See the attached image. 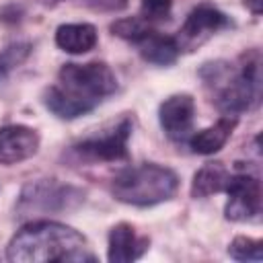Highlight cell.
<instances>
[{"label": "cell", "mask_w": 263, "mask_h": 263, "mask_svg": "<svg viewBox=\"0 0 263 263\" xmlns=\"http://www.w3.org/2000/svg\"><path fill=\"white\" fill-rule=\"evenodd\" d=\"M117 90V78L105 62L64 64L55 84L43 90V105L60 119H76L97 109Z\"/></svg>", "instance_id": "1"}, {"label": "cell", "mask_w": 263, "mask_h": 263, "mask_svg": "<svg viewBox=\"0 0 263 263\" xmlns=\"http://www.w3.org/2000/svg\"><path fill=\"white\" fill-rule=\"evenodd\" d=\"M6 257L12 263H86L97 261L86 238L60 222L35 220L25 224L8 242Z\"/></svg>", "instance_id": "2"}, {"label": "cell", "mask_w": 263, "mask_h": 263, "mask_svg": "<svg viewBox=\"0 0 263 263\" xmlns=\"http://www.w3.org/2000/svg\"><path fill=\"white\" fill-rule=\"evenodd\" d=\"M261 60L259 51H249L234 66L218 60L201 66L199 76L208 88L212 103L224 113L236 117L251 111L261 99Z\"/></svg>", "instance_id": "3"}, {"label": "cell", "mask_w": 263, "mask_h": 263, "mask_svg": "<svg viewBox=\"0 0 263 263\" xmlns=\"http://www.w3.org/2000/svg\"><path fill=\"white\" fill-rule=\"evenodd\" d=\"M177 173L156 162L127 166L119 171L111 181V193L115 199L138 208H148L171 199L177 193Z\"/></svg>", "instance_id": "4"}, {"label": "cell", "mask_w": 263, "mask_h": 263, "mask_svg": "<svg viewBox=\"0 0 263 263\" xmlns=\"http://www.w3.org/2000/svg\"><path fill=\"white\" fill-rule=\"evenodd\" d=\"M84 191L70 183H62L58 179H37L23 187L16 214L27 216H47V214H62L72 212L80 203H84Z\"/></svg>", "instance_id": "5"}, {"label": "cell", "mask_w": 263, "mask_h": 263, "mask_svg": "<svg viewBox=\"0 0 263 263\" xmlns=\"http://www.w3.org/2000/svg\"><path fill=\"white\" fill-rule=\"evenodd\" d=\"M132 136V119L123 117L113 129L101 134V136H92V138H84L80 142H76L72 146V152L88 162H117V160H125L129 156L127 152V140Z\"/></svg>", "instance_id": "6"}, {"label": "cell", "mask_w": 263, "mask_h": 263, "mask_svg": "<svg viewBox=\"0 0 263 263\" xmlns=\"http://www.w3.org/2000/svg\"><path fill=\"white\" fill-rule=\"evenodd\" d=\"M228 201L224 214L232 222H251L261 214V181L247 171L230 173L224 187Z\"/></svg>", "instance_id": "7"}, {"label": "cell", "mask_w": 263, "mask_h": 263, "mask_svg": "<svg viewBox=\"0 0 263 263\" xmlns=\"http://www.w3.org/2000/svg\"><path fill=\"white\" fill-rule=\"evenodd\" d=\"M230 25H232V21L222 10H218L212 4H199L187 14L185 23L181 25V29L177 31V35L173 39H175L179 51H193L199 45H203L210 37H214L218 31H222Z\"/></svg>", "instance_id": "8"}, {"label": "cell", "mask_w": 263, "mask_h": 263, "mask_svg": "<svg viewBox=\"0 0 263 263\" xmlns=\"http://www.w3.org/2000/svg\"><path fill=\"white\" fill-rule=\"evenodd\" d=\"M195 101L191 95H171L158 107V121L166 138L173 142H187L193 132Z\"/></svg>", "instance_id": "9"}, {"label": "cell", "mask_w": 263, "mask_h": 263, "mask_svg": "<svg viewBox=\"0 0 263 263\" xmlns=\"http://www.w3.org/2000/svg\"><path fill=\"white\" fill-rule=\"evenodd\" d=\"M39 150V134L27 125H4L0 129V164H14Z\"/></svg>", "instance_id": "10"}, {"label": "cell", "mask_w": 263, "mask_h": 263, "mask_svg": "<svg viewBox=\"0 0 263 263\" xmlns=\"http://www.w3.org/2000/svg\"><path fill=\"white\" fill-rule=\"evenodd\" d=\"M150 247L148 236H138L134 226L127 222H119L109 230V249L107 259L111 263H132L140 259Z\"/></svg>", "instance_id": "11"}, {"label": "cell", "mask_w": 263, "mask_h": 263, "mask_svg": "<svg viewBox=\"0 0 263 263\" xmlns=\"http://www.w3.org/2000/svg\"><path fill=\"white\" fill-rule=\"evenodd\" d=\"M236 123H238L236 117H232V115H222V117H220L216 123H212L210 127L191 134V136L187 138L189 148H191L195 154H201V156H208V154H214V152L222 150L224 144L228 142V138L232 136Z\"/></svg>", "instance_id": "12"}, {"label": "cell", "mask_w": 263, "mask_h": 263, "mask_svg": "<svg viewBox=\"0 0 263 263\" xmlns=\"http://www.w3.org/2000/svg\"><path fill=\"white\" fill-rule=\"evenodd\" d=\"M134 45L138 47L140 55L146 62L156 64V66H171V64L177 62V58L181 53L173 37L162 35V33H158L154 29H148Z\"/></svg>", "instance_id": "13"}, {"label": "cell", "mask_w": 263, "mask_h": 263, "mask_svg": "<svg viewBox=\"0 0 263 263\" xmlns=\"http://www.w3.org/2000/svg\"><path fill=\"white\" fill-rule=\"evenodd\" d=\"M97 29L90 23H68L55 29V45L66 53H86L97 45Z\"/></svg>", "instance_id": "14"}, {"label": "cell", "mask_w": 263, "mask_h": 263, "mask_svg": "<svg viewBox=\"0 0 263 263\" xmlns=\"http://www.w3.org/2000/svg\"><path fill=\"white\" fill-rule=\"evenodd\" d=\"M228 177H230V171L222 162H208V164H203L193 175V181H191V197L201 199V197H210L214 193L224 191Z\"/></svg>", "instance_id": "15"}, {"label": "cell", "mask_w": 263, "mask_h": 263, "mask_svg": "<svg viewBox=\"0 0 263 263\" xmlns=\"http://www.w3.org/2000/svg\"><path fill=\"white\" fill-rule=\"evenodd\" d=\"M228 255L236 261H261L263 259V242L251 236H236L228 245Z\"/></svg>", "instance_id": "16"}, {"label": "cell", "mask_w": 263, "mask_h": 263, "mask_svg": "<svg viewBox=\"0 0 263 263\" xmlns=\"http://www.w3.org/2000/svg\"><path fill=\"white\" fill-rule=\"evenodd\" d=\"M29 53H31V45L25 43V41H16V43L6 45L0 51V82L8 76L10 70H14L16 66H21L27 60Z\"/></svg>", "instance_id": "17"}, {"label": "cell", "mask_w": 263, "mask_h": 263, "mask_svg": "<svg viewBox=\"0 0 263 263\" xmlns=\"http://www.w3.org/2000/svg\"><path fill=\"white\" fill-rule=\"evenodd\" d=\"M148 29H152L150 23H146L144 18L140 16H129V18H119L115 23H111V33L129 41V43H136Z\"/></svg>", "instance_id": "18"}, {"label": "cell", "mask_w": 263, "mask_h": 263, "mask_svg": "<svg viewBox=\"0 0 263 263\" xmlns=\"http://www.w3.org/2000/svg\"><path fill=\"white\" fill-rule=\"evenodd\" d=\"M173 0H142L140 2V18L146 23H160L171 16Z\"/></svg>", "instance_id": "19"}, {"label": "cell", "mask_w": 263, "mask_h": 263, "mask_svg": "<svg viewBox=\"0 0 263 263\" xmlns=\"http://www.w3.org/2000/svg\"><path fill=\"white\" fill-rule=\"evenodd\" d=\"M245 4H247V6H251V10H253L255 14H259V12H261V0H245Z\"/></svg>", "instance_id": "20"}]
</instances>
